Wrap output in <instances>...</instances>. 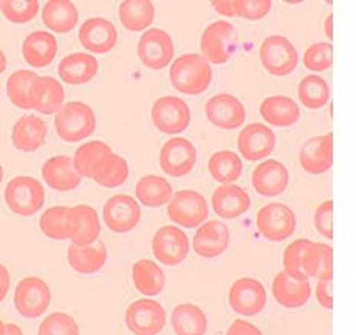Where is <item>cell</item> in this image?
<instances>
[{
    "mask_svg": "<svg viewBox=\"0 0 356 335\" xmlns=\"http://www.w3.org/2000/svg\"><path fill=\"white\" fill-rule=\"evenodd\" d=\"M170 84L183 94L204 93L212 81V66L202 54H184L170 66Z\"/></svg>",
    "mask_w": 356,
    "mask_h": 335,
    "instance_id": "6da1fadb",
    "label": "cell"
},
{
    "mask_svg": "<svg viewBox=\"0 0 356 335\" xmlns=\"http://www.w3.org/2000/svg\"><path fill=\"white\" fill-rule=\"evenodd\" d=\"M5 202L10 210L20 217H31L44 203V189L42 183L31 176H19L6 185Z\"/></svg>",
    "mask_w": 356,
    "mask_h": 335,
    "instance_id": "7a4b0ae2",
    "label": "cell"
},
{
    "mask_svg": "<svg viewBox=\"0 0 356 335\" xmlns=\"http://www.w3.org/2000/svg\"><path fill=\"white\" fill-rule=\"evenodd\" d=\"M56 131L65 141H80L95 131V114L83 102H70L56 116Z\"/></svg>",
    "mask_w": 356,
    "mask_h": 335,
    "instance_id": "3957f363",
    "label": "cell"
},
{
    "mask_svg": "<svg viewBox=\"0 0 356 335\" xmlns=\"http://www.w3.org/2000/svg\"><path fill=\"white\" fill-rule=\"evenodd\" d=\"M238 36L232 24L217 20L204 29L202 36V53L209 63L222 65L232 57Z\"/></svg>",
    "mask_w": 356,
    "mask_h": 335,
    "instance_id": "277c9868",
    "label": "cell"
},
{
    "mask_svg": "<svg viewBox=\"0 0 356 335\" xmlns=\"http://www.w3.org/2000/svg\"><path fill=\"white\" fill-rule=\"evenodd\" d=\"M259 59L267 72L284 77L293 72L298 65V53L291 40L283 36H270L259 47Z\"/></svg>",
    "mask_w": 356,
    "mask_h": 335,
    "instance_id": "5b68a950",
    "label": "cell"
},
{
    "mask_svg": "<svg viewBox=\"0 0 356 335\" xmlns=\"http://www.w3.org/2000/svg\"><path fill=\"white\" fill-rule=\"evenodd\" d=\"M168 215L175 225L183 228H195L203 225L207 215H209V206L206 198L194 189L178 191L170 198L168 205Z\"/></svg>",
    "mask_w": 356,
    "mask_h": 335,
    "instance_id": "8992f818",
    "label": "cell"
},
{
    "mask_svg": "<svg viewBox=\"0 0 356 335\" xmlns=\"http://www.w3.org/2000/svg\"><path fill=\"white\" fill-rule=\"evenodd\" d=\"M257 228L266 240L283 242L295 233V212L283 203H269L258 211Z\"/></svg>",
    "mask_w": 356,
    "mask_h": 335,
    "instance_id": "52a82bcc",
    "label": "cell"
},
{
    "mask_svg": "<svg viewBox=\"0 0 356 335\" xmlns=\"http://www.w3.org/2000/svg\"><path fill=\"white\" fill-rule=\"evenodd\" d=\"M124 322L128 329L136 335H157L166 323V311L159 302L140 299L126 309Z\"/></svg>",
    "mask_w": 356,
    "mask_h": 335,
    "instance_id": "ba28073f",
    "label": "cell"
},
{
    "mask_svg": "<svg viewBox=\"0 0 356 335\" xmlns=\"http://www.w3.org/2000/svg\"><path fill=\"white\" fill-rule=\"evenodd\" d=\"M51 304V289L39 277H25L14 291V306L25 318L40 317Z\"/></svg>",
    "mask_w": 356,
    "mask_h": 335,
    "instance_id": "9c48e42d",
    "label": "cell"
},
{
    "mask_svg": "<svg viewBox=\"0 0 356 335\" xmlns=\"http://www.w3.org/2000/svg\"><path fill=\"white\" fill-rule=\"evenodd\" d=\"M191 249L189 238L184 231L174 225L160 228L152 238V252L160 263L177 266L188 257Z\"/></svg>",
    "mask_w": 356,
    "mask_h": 335,
    "instance_id": "30bf717a",
    "label": "cell"
},
{
    "mask_svg": "<svg viewBox=\"0 0 356 335\" xmlns=\"http://www.w3.org/2000/svg\"><path fill=\"white\" fill-rule=\"evenodd\" d=\"M138 57L146 68L159 71L166 68L174 57V43L170 36L160 28H152L140 37Z\"/></svg>",
    "mask_w": 356,
    "mask_h": 335,
    "instance_id": "8fae6325",
    "label": "cell"
},
{
    "mask_svg": "<svg viewBox=\"0 0 356 335\" xmlns=\"http://www.w3.org/2000/svg\"><path fill=\"white\" fill-rule=\"evenodd\" d=\"M152 122L163 134H180L189 126L191 109L180 98L166 95L154 103Z\"/></svg>",
    "mask_w": 356,
    "mask_h": 335,
    "instance_id": "7c38bea8",
    "label": "cell"
},
{
    "mask_svg": "<svg viewBox=\"0 0 356 335\" xmlns=\"http://www.w3.org/2000/svg\"><path fill=\"white\" fill-rule=\"evenodd\" d=\"M267 293L263 283L257 279L243 277L234 281L229 291V304L236 314L254 317L266 306Z\"/></svg>",
    "mask_w": 356,
    "mask_h": 335,
    "instance_id": "4fadbf2b",
    "label": "cell"
},
{
    "mask_svg": "<svg viewBox=\"0 0 356 335\" xmlns=\"http://www.w3.org/2000/svg\"><path fill=\"white\" fill-rule=\"evenodd\" d=\"M195 163L197 150L188 139H170L163 145L160 151V166L168 176H188L194 169Z\"/></svg>",
    "mask_w": 356,
    "mask_h": 335,
    "instance_id": "5bb4252c",
    "label": "cell"
},
{
    "mask_svg": "<svg viewBox=\"0 0 356 335\" xmlns=\"http://www.w3.org/2000/svg\"><path fill=\"white\" fill-rule=\"evenodd\" d=\"M140 217H142V210L131 196H114L103 206V220L111 231L118 234L136 229Z\"/></svg>",
    "mask_w": 356,
    "mask_h": 335,
    "instance_id": "9a60e30c",
    "label": "cell"
},
{
    "mask_svg": "<svg viewBox=\"0 0 356 335\" xmlns=\"http://www.w3.org/2000/svg\"><path fill=\"white\" fill-rule=\"evenodd\" d=\"M207 120L221 130H235L246 120V109L232 94H218L206 102Z\"/></svg>",
    "mask_w": 356,
    "mask_h": 335,
    "instance_id": "2e32d148",
    "label": "cell"
},
{
    "mask_svg": "<svg viewBox=\"0 0 356 335\" xmlns=\"http://www.w3.org/2000/svg\"><path fill=\"white\" fill-rule=\"evenodd\" d=\"M277 137L269 126L250 123L238 136V151L248 162H258L269 157L275 150Z\"/></svg>",
    "mask_w": 356,
    "mask_h": 335,
    "instance_id": "e0dca14e",
    "label": "cell"
},
{
    "mask_svg": "<svg viewBox=\"0 0 356 335\" xmlns=\"http://www.w3.org/2000/svg\"><path fill=\"white\" fill-rule=\"evenodd\" d=\"M68 238L74 244H92L100 235L99 214L94 208L79 205L70 210L66 221Z\"/></svg>",
    "mask_w": 356,
    "mask_h": 335,
    "instance_id": "ac0fdd59",
    "label": "cell"
},
{
    "mask_svg": "<svg viewBox=\"0 0 356 335\" xmlns=\"http://www.w3.org/2000/svg\"><path fill=\"white\" fill-rule=\"evenodd\" d=\"M289 185V171L278 160H264L252 171V186L264 197H277L283 194Z\"/></svg>",
    "mask_w": 356,
    "mask_h": 335,
    "instance_id": "d6986e66",
    "label": "cell"
},
{
    "mask_svg": "<svg viewBox=\"0 0 356 335\" xmlns=\"http://www.w3.org/2000/svg\"><path fill=\"white\" fill-rule=\"evenodd\" d=\"M229 242H231V233L227 225L220 220H209L197 229L194 251L200 257L215 258L226 252Z\"/></svg>",
    "mask_w": 356,
    "mask_h": 335,
    "instance_id": "ffe728a7",
    "label": "cell"
},
{
    "mask_svg": "<svg viewBox=\"0 0 356 335\" xmlns=\"http://www.w3.org/2000/svg\"><path fill=\"white\" fill-rule=\"evenodd\" d=\"M300 163L302 169L312 176H320L330 171L333 165L332 134L307 140L300 151Z\"/></svg>",
    "mask_w": 356,
    "mask_h": 335,
    "instance_id": "44dd1931",
    "label": "cell"
},
{
    "mask_svg": "<svg viewBox=\"0 0 356 335\" xmlns=\"http://www.w3.org/2000/svg\"><path fill=\"white\" fill-rule=\"evenodd\" d=\"M79 40L89 53L106 54L115 47L117 29L106 19H89L80 26Z\"/></svg>",
    "mask_w": 356,
    "mask_h": 335,
    "instance_id": "7402d4cb",
    "label": "cell"
},
{
    "mask_svg": "<svg viewBox=\"0 0 356 335\" xmlns=\"http://www.w3.org/2000/svg\"><path fill=\"white\" fill-rule=\"evenodd\" d=\"M273 299L284 308H301L310 299L312 286L309 279H296L281 271L272 283Z\"/></svg>",
    "mask_w": 356,
    "mask_h": 335,
    "instance_id": "603a6c76",
    "label": "cell"
},
{
    "mask_svg": "<svg viewBox=\"0 0 356 335\" xmlns=\"http://www.w3.org/2000/svg\"><path fill=\"white\" fill-rule=\"evenodd\" d=\"M250 208V197L241 186L220 185L212 194V210L221 219L234 220L248 212Z\"/></svg>",
    "mask_w": 356,
    "mask_h": 335,
    "instance_id": "cb8c5ba5",
    "label": "cell"
},
{
    "mask_svg": "<svg viewBox=\"0 0 356 335\" xmlns=\"http://www.w3.org/2000/svg\"><path fill=\"white\" fill-rule=\"evenodd\" d=\"M42 176L49 188L62 192L76 189L83 178L74 165V159L68 155H56V157L47 160L42 168Z\"/></svg>",
    "mask_w": 356,
    "mask_h": 335,
    "instance_id": "d4e9b609",
    "label": "cell"
},
{
    "mask_svg": "<svg viewBox=\"0 0 356 335\" xmlns=\"http://www.w3.org/2000/svg\"><path fill=\"white\" fill-rule=\"evenodd\" d=\"M65 91L54 77L39 76L31 88L33 109L40 114H57L63 107Z\"/></svg>",
    "mask_w": 356,
    "mask_h": 335,
    "instance_id": "484cf974",
    "label": "cell"
},
{
    "mask_svg": "<svg viewBox=\"0 0 356 335\" xmlns=\"http://www.w3.org/2000/svg\"><path fill=\"white\" fill-rule=\"evenodd\" d=\"M48 128L40 117L37 116H24L19 118L13 128V143L19 151L33 153L43 146L47 139Z\"/></svg>",
    "mask_w": 356,
    "mask_h": 335,
    "instance_id": "4316f807",
    "label": "cell"
},
{
    "mask_svg": "<svg viewBox=\"0 0 356 335\" xmlns=\"http://www.w3.org/2000/svg\"><path fill=\"white\" fill-rule=\"evenodd\" d=\"M99 72L97 59L86 53L66 56L58 65V76L70 85H85Z\"/></svg>",
    "mask_w": 356,
    "mask_h": 335,
    "instance_id": "83f0119b",
    "label": "cell"
},
{
    "mask_svg": "<svg viewBox=\"0 0 356 335\" xmlns=\"http://www.w3.org/2000/svg\"><path fill=\"white\" fill-rule=\"evenodd\" d=\"M108 249L105 243L74 244L68 248V262L74 271L79 274H95L106 263Z\"/></svg>",
    "mask_w": 356,
    "mask_h": 335,
    "instance_id": "f1b7e54d",
    "label": "cell"
},
{
    "mask_svg": "<svg viewBox=\"0 0 356 335\" xmlns=\"http://www.w3.org/2000/svg\"><path fill=\"white\" fill-rule=\"evenodd\" d=\"M22 54L28 65L35 68H43L56 59L57 40L48 31H35L29 34L24 45H22Z\"/></svg>",
    "mask_w": 356,
    "mask_h": 335,
    "instance_id": "f546056e",
    "label": "cell"
},
{
    "mask_svg": "<svg viewBox=\"0 0 356 335\" xmlns=\"http://www.w3.org/2000/svg\"><path fill=\"white\" fill-rule=\"evenodd\" d=\"M302 272L306 277L316 280H332L333 251L332 247L320 242H312L302 256Z\"/></svg>",
    "mask_w": 356,
    "mask_h": 335,
    "instance_id": "4dcf8cb0",
    "label": "cell"
},
{
    "mask_svg": "<svg viewBox=\"0 0 356 335\" xmlns=\"http://www.w3.org/2000/svg\"><path fill=\"white\" fill-rule=\"evenodd\" d=\"M259 114L269 125L287 128L300 118V107L286 95H272L263 100Z\"/></svg>",
    "mask_w": 356,
    "mask_h": 335,
    "instance_id": "1f68e13d",
    "label": "cell"
},
{
    "mask_svg": "<svg viewBox=\"0 0 356 335\" xmlns=\"http://www.w3.org/2000/svg\"><path fill=\"white\" fill-rule=\"evenodd\" d=\"M172 329L177 335H206L207 317L204 311L192 303H183L172 311Z\"/></svg>",
    "mask_w": 356,
    "mask_h": 335,
    "instance_id": "d6a6232c",
    "label": "cell"
},
{
    "mask_svg": "<svg viewBox=\"0 0 356 335\" xmlns=\"http://www.w3.org/2000/svg\"><path fill=\"white\" fill-rule=\"evenodd\" d=\"M43 24L47 25L51 31L63 34L70 33L72 28H76L79 22V11L76 5L66 0H51L44 5L42 13Z\"/></svg>",
    "mask_w": 356,
    "mask_h": 335,
    "instance_id": "836d02e7",
    "label": "cell"
},
{
    "mask_svg": "<svg viewBox=\"0 0 356 335\" xmlns=\"http://www.w3.org/2000/svg\"><path fill=\"white\" fill-rule=\"evenodd\" d=\"M129 176L128 163L117 154H109L102 157L92 168V177L95 183L103 188H118L122 186Z\"/></svg>",
    "mask_w": 356,
    "mask_h": 335,
    "instance_id": "e575fe53",
    "label": "cell"
},
{
    "mask_svg": "<svg viewBox=\"0 0 356 335\" xmlns=\"http://www.w3.org/2000/svg\"><path fill=\"white\" fill-rule=\"evenodd\" d=\"M132 280L137 291L146 297L159 295L166 283L165 272L161 271V267L157 263L151 262V260H138L132 266Z\"/></svg>",
    "mask_w": 356,
    "mask_h": 335,
    "instance_id": "d590c367",
    "label": "cell"
},
{
    "mask_svg": "<svg viewBox=\"0 0 356 335\" xmlns=\"http://www.w3.org/2000/svg\"><path fill=\"white\" fill-rule=\"evenodd\" d=\"M136 196L147 208H159L166 205L172 198V186L165 177L160 176H145L138 180L136 186Z\"/></svg>",
    "mask_w": 356,
    "mask_h": 335,
    "instance_id": "8d00e7d4",
    "label": "cell"
},
{
    "mask_svg": "<svg viewBox=\"0 0 356 335\" xmlns=\"http://www.w3.org/2000/svg\"><path fill=\"white\" fill-rule=\"evenodd\" d=\"M122 25L129 31H142L154 22V5L149 0H126L118 8Z\"/></svg>",
    "mask_w": 356,
    "mask_h": 335,
    "instance_id": "74e56055",
    "label": "cell"
},
{
    "mask_svg": "<svg viewBox=\"0 0 356 335\" xmlns=\"http://www.w3.org/2000/svg\"><path fill=\"white\" fill-rule=\"evenodd\" d=\"M209 174L221 185L238 180L243 173V162L234 151H217L209 159Z\"/></svg>",
    "mask_w": 356,
    "mask_h": 335,
    "instance_id": "f35d334b",
    "label": "cell"
},
{
    "mask_svg": "<svg viewBox=\"0 0 356 335\" xmlns=\"http://www.w3.org/2000/svg\"><path fill=\"white\" fill-rule=\"evenodd\" d=\"M37 77L39 76L35 72L26 70H19L11 74L6 81V93L14 105L22 109H33L31 88Z\"/></svg>",
    "mask_w": 356,
    "mask_h": 335,
    "instance_id": "ab89813d",
    "label": "cell"
},
{
    "mask_svg": "<svg viewBox=\"0 0 356 335\" xmlns=\"http://www.w3.org/2000/svg\"><path fill=\"white\" fill-rule=\"evenodd\" d=\"M298 95L301 103L310 109H320L327 105L330 100V88L323 77L307 76L301 80L298 86Z\"/></svg>",
    "mask_w": 356,
    "mask_h": 335,
    "instance_id": "60d3db41",
    "label": "cell"
},
{
    "mask_svg": "<svg viewBox=\"0 0 356 335\" xmlns=\"http://www.w3.org/2000/svg\"><path fill=\"white\" fill-rule=\"evenodd\" d=\"M113 154L111 146L106 145L105 141L92 140L88 143L81 145L74 155V165H76L79 174L81 177L91 178L92 177V168L102 157Z\"/></svg>",
    "mask_w": 356,
    "mask_h": 335,
    "instance_id": "b9f144b4",
    "label": "cell"
},
{
    "mask_svg": "<svg viewBox=\"0 0 356 335\" xmlns=\"http://www.w3.org/2000/svg\"><path fill=\"white\" fill-rule=\"evenodd\" d=\"M70 210L71 208L68 206H54L44 211L40 217L42 233L53 238V240H65V238H68L66 221H68Z\"/></svg>",
    "mask_w": 356,
    "mask_h": 335,
    "instance_id": "7bdbcfd3",
    "label": "cell"
},
{
    "mask_svg": "<svg viewBox=\"0 0 356 335\" xmlns=\"http://www.w3.org/2000/svg\"><path fill=\"white\" fill-rule=\"evenodd\" d=\"M0 10L11 24H26L39 13V2L37 0H3L0 2Z\"/></svg>",
    "mask_w": 356,
    "mask_h": 335,
    "instance_id": "ee69618b",
    "label": "cell"
},
{
    "mask_svg": "<svg viewBox=\"0 0 356 335\" xmlns=\"http://www.w3.org/2000/svg\"><path fill=\"white\" fill-rule=\"evenodd\" d=\"M39 335H80V329L76 320L70 314L53 312L40 323Z\"/></svg>",
    "mask_w": 356,
    "mask_h": 335,
    "instance_id": "f6af8a7d",
    "label": "cell"
},
{
    "mask_svg": "<svg viewBox=\"0 0 356 335\" xmlns=\"http://www.w3.org/2000/svg\"><path fill=\"white\" fill-rule=\"evenodd\" d=\"M304 65L312 71H325L333 63V48L329 42H320L304 51Z\"/></svg>",
    "mask_w": 356,
    "mask_h": 335,
    "instance_id": "bcb514c9",
    "label": "cell"
},
{
    "mask_svg": "<svg viewBox=\"0 0 356 335\" xmlns=\"http://www.w3.org/2000/svg\"><path fill=\"white\" fill-rule=\"evenodd\" d=\"M312 240L307 238H298V240L292 242L289 247L284 249L283 256V263H284V272L296 279H307L306 274L302 272V256L304 251L307 249Z\"/></svg>",
    "mask_w": 356,
    "mask_h": 335,
    "instance_id": "7dc6e473",
    "label": "cell"
},
{
    "mask_svg": "<svg viewBox=\"0 0 356 335\" xmlns=\"http://www.w3.org/2000/svg\"><path fill=\"white\" fill-rule=\"evenodd\" d=\"M270 10V0H235V14L248 20L264 19Z\"/></svg>",
    "mask_w": 356,
    "mask_h": 335,
    "instance_id": "c3c4849f",
    "label": "cell"
},
{
    "mask_svg": "<svg viewBox=\"0 0 356 335\" xmlns=\"http://www.w3.org/2000/svg\"><path fill=\"white\" fill-rule=\"evenodd\" d=\"M315 228L323 237L333 238V202L332 200H325L320 206L316 208L315 212Z\"/></svg>",
    "mask_w": 356,
    "mask_h": 335,
    "instance_id": "681fc988",
    "label": "cell"
},
{
    "mask_svg": "<svg viewBox=\"0 0 356 335\" xmlns=\"http://www.w3.org/2000/svg\"><path fill=\"white\" fill-rule=\"evenodd\" d=\"M330 283L332 280H318L315 286V295L318 303L321 304L324 309L330 311L333 308V299L330 294Z\"/></svg>",
    "mask_w": 356,
    "mask_h": 335,
    "instance_id": "f907efd6",
    "label": "cell"
},
{
    "mask_svg": "<svg viewBox=\"0 0 356 335\" xmlns=\"http://www.w3.org/2000/svg\"><path fill=\"white\" fill-rule=\"evenodd\" d=\"M226 335H263V332L255 325L246 322V320H235Z\"/></svg>",
    "mask_w": 356,
    "mask_h": 335,
    "instance_id": "816d5d0a",
    "label": "cell"
},
{
    "mask_svg": "<svg viewBox=\"0 0 356 335\" xmlns=\"http://www.w3.org/2000/svg\"><path fill=\"white\" fill-rule=\"evenodd\" d=\"M10 286H11L10 271L6 270L3 265H0V302L5 299L6 294H8Z\"/></svg>",
    "mask_w": 356,
    "mask_h": 335,
    "instance_id": "f5cc1de1",
    "label": "cell"
},
{
    "mask_svg": "<svg viewBox=\"0 0 356 335\" xmlns=\"http://www.w3.org/2000/svg\"><path fill=\"white\" fill-rule=\"evenodd\" d=\"M212 6L215 8V11L220 13L221 16H227V17H234L236 16L235 14V0L234 2H227V0H221V2H212Z\"/></svg>",
    "mask_w": 356,
    "mask_h": 335,
    "instance_id": "db71d44e",
    "label": "cell"
},
{
    "mask_svg": "<svg viewBox=\"0 0 356 335\" xmlns=\"http://www.w3.org/2000/svg\"><path fill=\"white\" fill-rule=\"evenodd\" d=\"M3 335H24V332H22L20 326H17L16 323H6Z\"/></svg>",
    "mask_w": 356,
    "mask_h": 335,
    "instance_id": "11a10c76",
    "label": "cell"
},
{
    "mask_svg": "<svg viewBox=\"0 0 356 335\" xmlns=\"http://www.w3.org/2000/svg\"><path fill=\"white\" fill-rule=\"evenodd\" d=\"M325 34H327L329 39H333V16H327L325 19Z\"/></svg>",
    "mask_w": 356,
    "mask_h": 335,
    "instance_id": "9f6ffc18",
    "label": "cell"
},
{
    "mask_svg": "<svg viewBox=\"0 0 356 335\" xmlns=\"http://www.w3.org/2000/svg\"><path fill=\"white\" fill-rule=\"evenodd\" d=\"M6 70V57L3 54V51L0 49V74Z\"/></svg>",
    "mask_w": 356,
    "mask_h": 335,
    "instance_id": "6f0895ef",
    "label": "cell"
},
{
    "mask_svg": "<svg viewBox=\"0 0 356 335\" xmlns=\"http://www.w3.org/2000/svg\"><path fill=\"white\" fill-rule=\"evenodd\" d=\"M3 334H5V323L0 320V335H3Z\"/></svg>",
    "mask_w": 356,
    "mask_h": 335,
    "instance_id": "680465c9",
    "label": "cell"
},
{
    "mask_svg": "<svg viewBox=\"0 0 356 335\" xmlns=\"http://www.w3.org/2000/svg\"><path fill=\"white\" fill-rule=\"evenodd\" d=\"M2 180H3V168L0 165V183H2Z\"/></svg>",
    "mask_w": 356,
    "mask_h": 335,
    "instance_id": "91938a15",
    "label": "cell"
}]
</instances>
